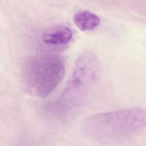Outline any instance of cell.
<instances>
[{"instance_id":"cell-4","label":"cell","mask_w":146,"mask_h":146,"mask_svg":"<svg viewBox=\"0 0 146 146\" xmlns=\"http://www.w3.org/2000/svg\"><path fill=\"white\" fill-rule=\"evenodd\" d=\"M72 38L71 30L65 26H56L45 31L42 36L43 42L47 44L63 46L68 44Z\"/></svg>"},{"instance_id":"cell-3","label":"cell","mask_w":146,"mask_h":146,"mask_svg":"<svg viewBox=\"0 0 146 146\" xmlns=\"http://www.w3.org/2000/svg\"><path fill=\"white\" fill-rule=\"evenodd\" d=\"M65 62L57 54L41 53L29 58L22 68L26 89L32 95L44 98L52 93L62 81Z\"/></svg>"},{"instance_id":"cell-1","label":"cell","mask_w":146,"mask_h":146,"mask_svg":"<svg viewBox=\"0 0 146 146\" xmlns=\"http://www.w3.org/2000/svg\"><path fill=\"white\" fill-rule=\"evenodd\" d=\"M145 112L140 108L121 110L91 116L82 129L89 137L102 142L120 140L141 132L145 127Z\"/></svg>"},{"instance_id":"cell-2","label":"cell","mask_w":146,"mask_h":146,"mask_svg":"<svg viewBox=\"0 0 146 146\" xmlns=\"http://www.w3.org/2000/svg\"><path fill=\"white\" fill-rule=\"evenodd\" d=\"M98 70V60L92 52L86 51L77 59L72 74L58 99L47 106L54 117L68 119L82 104L94 82Z\"/></svg>"},{"instance_id":"cell-5","label":"cell","mask_w":146,"mask_h":146,"mask_svg":"<svg viewBox=\"0 0 146 146\" xmlns=\"http://www.w3.org/2000/svg\"><path fill=\"white\" fill-rule=\"evenodd\" d=\"M73 21L77 27L82 31L92 30L96 28L100 22V19L97 15L88 10L76 13Z\"/></svg>"}]
</instances>
